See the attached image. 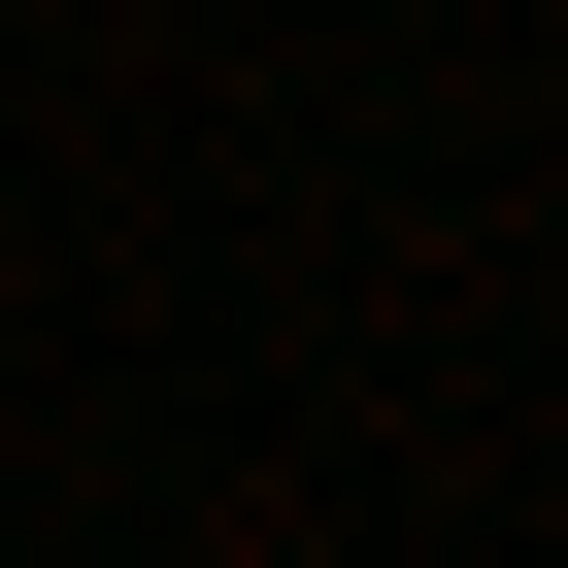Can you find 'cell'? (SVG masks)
I'll return each mask as SVG.
<instances>
[]
</instances>
